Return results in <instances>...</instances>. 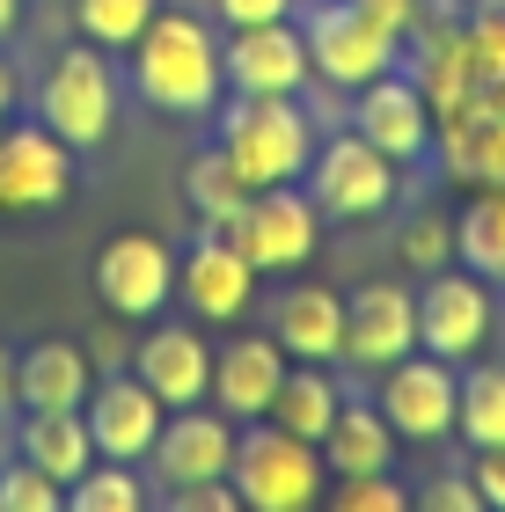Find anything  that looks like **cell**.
Instances as JSON below:
<instances>
[{
    "label": "cell",
    "mask_w": 505,
    "mask_h": 512,
    "mask_svg": "<svg viewBox=\"0 0 505 512\" xmlns=\"http://www.w3.org/2000/svg\"><path fill=\"white\" fill-rule=\"evenodd\" d=\"M176 293L198 322H235L257 293V264L227 242V227H205V235L176 256Z\"/></svg>",
    "instance_id": "e0dca14e"
},
{
    "label": "cell",
    "mask_w": 505,
    "mask_h": 512,
    "mask_svg": "<svg viewBox=\"0 0 505 512\" xmlns=\"http://www.w3.org/2000/svg\"><path fill=\"white\" fill-rule=\"evenodd\" d=\"M227 242H235L249 264L264 271H301L315 242H323V213H315V198L301 183H271V191H249L242 213L227 220Z\"/></svg>",
    "instance_id": "8992f818"
},
{
    "label": "cell",
    "mask_w": 505,
    "mask_h": 512,
    "mask_svg": "<svg viewBox=\"0 0 505 512\" xmlns=\"http://www.w3.org/2000/svg\"><path fill=\"white\" fill-rule=\"evenodd\" d=\"M425 512H484V498H476V483L469 476H432L425 491H418Z\"/></svg>",
    "instance_id": "8d00e7d4"
},
{
    "label": "cell",
    "mask_w": 505,
    "mask_h": 512,
    "mask_svg": "<svg viewBox=\"0 0 505 512\" xmlns=\"http://www.w3.org/2000/svg\"><path fill=\"white\" fill-rule=\"evenodd\" d=\"M8 118H15V66L0 59V125H8Z\"/></svg>",
    "instance_id": "f35d334b"
},
{
    "label": "cell",
    "mask_w": 505,
    "mask_h": 512,
    "mask_svg": "<svg viewBox=\"0 0 505 512\" xmlns=\"http://www.w3.org/2000/svg\"><path fill=\"white\" fill-rule=\"evenodd\" d=\"M37 125L59 132L74 154L103 147L110 125H118V74H110V52L103 44H66V52L52 59V74H44L37 88Z\"/></svg>",
    "instance_id": "277c9868"
},
{
    "label": "cell",
    "mask_w": 505,
    "mask_h": 512,
    "mask_svg": "<svg viewBox=\"0 0 505 512\" xmlns=\"http://www.w3.org/2000/svg\"><path fill=\"white\" fill-rule=\"evenodd\" d=\"M154 15H162V0H74V30L103 52H132Z\"/></svg>",
    "instance_id": "f1b7e54d"
},
{
    "label": "cell",
    "mask_w": 505,
    "mask_h": 512,
    "mask_svg": "<svg viewBox=\"0 0 505 512\" xmlns=\"http://www.w3.org/2000/svg\"><path fill=\"white\" fill-rule=\"evenodd\" d=\"M330 476H366V469H396V425L381 417V403H337L330 432L315 439Z\"/></svg>",
    "instance_id": "603a6c76"
},
{
    "label": "cell",
    "mask_w": 505,
    "mask_h": 512,
    "mask_svg": "<svg viewBox=\"0 0 505 512\" xmlns=\"http://www.w3.org/2000/svg\"><path fill=\"white\" fill-rule=\"evenodd\" d=\"M213 147L227 154L249 191H271V183H301L315 161V118L293 96H235L220 103V139Z\"/></svg>",
    "instance_id": "7a4b0ae2"
},
{
    "label": "cell",
    "mask_w": 505,
    "mask_h": 512,
    "mask_svg": "<svg viewBox=\"0 0 505 512\" xmlns=\"http://www.w3.org/2000/svg\"><path fill=\"white\" fill-rule=\"evenodd\" d=\"M301 37H308V66H315V81H330V88H366L374 74H388V66H403V37H388L374 30L352 0H315V8L301 15Z\"/></svg>",
    "instance_id": "52a82bcc"
},
{
    "label": "cell",
    "mask_w": 505,
    "mask_h": 512,
    "mask_svg": "<svg viewBox=\"0 0 505 512\" xmlns=\"http://www.w3.org/2000/svg\"><path fill=\"white\" fill-rule=\"evenodd\" d=\"M432 154H440V176L454 183H505V118H484V110H454L432 132Z\"/></svg>",
    "instance_id": "7402d4cb"
},
{
    "label": "cell",
    "mask_w": 505,
    "mask_h": 512,
    "mask_svg": "<svg viewBox=\"0 0 505 512\" xmlns=\"http://www.w3.org/2000/svg\"><path fill=\"white\" fill-rule=\"evenodd\" d=\"M169 505H176V512H242V498H235V483H227V476L183 483V491H169Z\"/></svg>",
    "instance_id": "d590c367"
},
{
    "label": "cell",
    "mask_w": 505,
    "mask_h": 512,
    "mask_svg": "<svg viewBox=\"0 0 505 512\" xmlns=\"http://www.w3.org/2000/svg\"><path fill=\"white\" fill-rule=\"evenodd\" d=\"M454 432H462L469 447H505V366H476V359H469Z\"/></svg>",
    "instance_id": "83f0119b"
},
{
    "label": "cell",
    "mask_w": 505,
    "mask_h": 512,
    "mask_svg": "<svg viewBox=\"0 0 505 512\" xmlns=\"http://www.w3.org/2000/svg\"><path fill=\"white\" fill-rule=\"evenodd\" d=\"M88 388H96V366L66 337H37L30 352L15 359V403L22 410H81Z\"/></svg>",
    "instance_id": "44dd1931"
},
{
    "label": "cell",
    "mask_w": 505,
    "mask_h": 512,
    "mask_svg": "<svg viewBox=\"0 0 505 512\" xmlns=\"http://www.w3.org/2000/svg\"><path fill=\"white\" fill-rule=\"evenodd\" d=\"M286 352H279V337H235V344H220L213 352V395L205 403H220L235 425H249V417H264L271 410V395H279V381H286Z\"/></svg>",
    "instance_id": "d6986e66"
},
{
    "label": "cell",
    "mask_w": 505,
    "mask_h": 512,
    "mask_svg": "<svg viewBox=\"0 0 505 512\" xmlns=\"http://www.w3.org/2000/svg\"><path fill=\"white\" fill-rule=\"evenodd\" d=\"M15 454L37 461L52 483H74L88 461H96V439H88V417H81V410H22Z\"/></svg>",
    "instance_id": "cb8c5ba5"
},
{
    "label": "cell",
    "mask_w": 505,
    "mask_h": 512,
    "mask_svg": "<svg viewBox=\"0 0 505 512\" xmlns=\"http://www.w3.org/2000/svg\"><path fill=\"white\" fill-rule=\"evenodd\" d=\"M271 337H279V352L301 359V366H337L344 359V293L315 286V278L286 286L279 308H271Z\"/></svg>",
    "instance_id": "ac0fdd59"
},
{
    "label": "cell",
    "mask_w": 505,
    "mask_h": 512,
    "mask_svg": "<svg viewBox=\"0 0 505 512\" xmlns=\"http://www.w3.org/2000/svg\"><path fill=\"white\" fill-rule=\"evenodd\" d=\"M66 505V483H52L37 469V461H8V469H0V512H59Z\"/></svg>",
    "instance_id": "4dcf8cb0"
},
{
    "label": "cell",
    "mask_w": 505,
    "mask_h": 512,
    "mask_svg": "<svg viewBox=\"0 0 505 512\" xmlns=\"http://www.w3.org/2000/svg\"><path fill=\"white\" fill-rule=\"evenodd\" d=\"M352 132L366 147H381L388 161H425L440 118H432L425 88L410 81L403 66H388V74H374L366 88H352Z\"/></svg>",
    "instance_id": "5bb4252c"
},
{
    "label": "cell",
    "mask_w": 505,
    "mask_h": 512,
    "mask_svg": "<svg viewBox=\"0 0 505 512\" xmlns=\"http://www.w3.org/2000/svg\"><path fill=\"white\" fill-rule=\"evenodd\" d=\"M491 315H498V300L469 264L462 271L454 264L425 271V286H418V352L447 359V366H469L491 337Z\"/></svg>",
    "instance_id": "ba28073f"
},
{
    "label": "cell",
    "mask_w": 505,
    "mask_h": 512,
    "mask_svg": "<svg viewBox=\"0 0 505 512\" xmlns=\"http://www.w3.org/2000/svg\"><path fill=\"white\" fill-rule=\"evenodd\" d=\"M403 264H410V271H440V264H454V220H440V213L410 220V235H403Z\"/></svg>",
    "instance_id": "d6a6232c"
},
{
    "label": "cell",
    "mask_w": 505,
    "mask_h": 512,
    "mask_svg": "<svg viewBox=\"0 0 505 512\" xmlns=\"http://www.w3.org/2000/svg\"><path fill=\"white\" fill-rule=\"evenodd\" d=\"M125 59H132V96L147 110H162V118H213L220 96H227L220 37L191 8H162Z\"/></svg>",
    "instance_id": "6da1fadb"
},
{
    "label": "cell",
    "mask_w": 505,
    "mask_h": 512,
    "mask_svg": "<svg viewBox=\"0 0 505 512\" xmlns=\"http://www.w3.org/2000/svg\"><path fill=\"white\" fill-rule=\"evenodd\" d=\"M81 417H88V439H96L103 461H147V447L162 439L169 403H162L140 374H103L96 388H88Z\"/></svg>",
    "instance_id": "2e32d148"
},
{
    "label": "cell",
    "mask_w": 505,
    "mask_h": 512,
    "mask_svg": "<svg viewBox=\"0 0 505 512\" xmlns=\"http://www.w3.org/2000/svg\"><path fill=\"white\" fill-rule=\"evenodd\" d=\"M454 256L476 271V278H505V183H484L462 220H454Z\"/></svg>",
    "instance_id": "484cf974"
},
{
    "label": "cell",
    "mask_w": 505,
    "mask_h": 512,
    "mask_svg": "<svg viewBox=\"0 0 505 512\" xmlns=\"http://www.w3.org/2000/svg\"><path fill=\"white\" fill-rule=\"evenodd\" d=\"M220 30H249V22H286L301 15V0H213Z\"/></svg>",
    "instance_id": "836d02e7"
},
{
    "label": "cell",
    "mask_w": 505,
    "mask_h": 512,
    "mask_svg": "<svg viewBox=\"0 0 505 512\" xmlns=\"http://www.w3.org/2000/svg\"><path fill=\"white\" fill-rule=\"evenodd\" d=\"M132 374L162 395L169 410L205 403V395H213V344H205L198 330H183V322H162L154 337H140V352H132Z\"/></svg>",
    "instance_id": "ffe728a7"
},
{
    "label": "cell",
    "mask_w": 505,
    "mask_h": 512,
    "mask_svg": "<svg viewBox=\"0 0 505 512\" xmlns=\"http://www.w3.org/2000/svg\"><path fill=\"white\" fill-rule=\"evenodd\" d=\"M410 491L396 483V469H366V476H337V512H403Z\"/></svg>",
    "instance_id": "1f68e13d"
},
{
    "label": "cell",
    "mask_w": 505,
    "mask_h": 512,
    "mask_svg": "<svg viewBox=\"0 0 505 512\" xmlns=\"http://www.w3.org/2000/svg\"><path fill=\"white\" fill-rule=\"evenodd\" d=\"M235 498L249 512H308L315 498L330 491V469H323V447L315 439H293L279 432L271 417H249V432H235Z\"/></svg>",
    "instance_id": "3957f363"
},
{
    "label": "cell",
    "mask_w": 505,
    "mask_h": 512,
    "mask_svg": "<svg viewBox=\"0 0 505 512\" xmlns=\"http://www.w3.org/2000/svg\"><path fill=\"white\" fill-rule=\"evenodd\" d=\"M8 403H15V352L0 344V410H8Z\"/></svg>",
    "instance_id": "ab89813d"
},
{
    "label": "cell",
    "mask_w": 505,
    "mask_h": 512,
    "mask_svg": "<svg viewBox=\"0 0 505 512\" xmlns=\"http://www.w3.org/2000/svg\"><path fill=\"white\" fill-rule=\"evenodd\" d=\"M469 483H476V498H484V512H505V447H476Z\"/></svg>",
    "instance_id": "e575fe53"
},
{
    "label": "cell",
    "mask_w": 505,
    "mask_h": 512,
    "mask_svg": "<svg viewBox=\"0 0 505 512\" xmlns=\"http://www.w3.org/2000/svg\"><path fill=\"white\" fill-rule=\"evenodd\" d=\"M352 8L374 22V30H388V37H410L418 15H425V0H352Z\"/></svg>",
    "instance_id": "74e56055"
},
{
    "label": "cell",
    "mask_w": 505,
    "mask_h": 512,
    "mask_svg": "<svg viewBox=\"0 0 505 512\" xmlns=\"http://www.w3.org/2000/svg\"><path fill=\"white\" fill-rule=\"evenodd\" d=\"M74 191V147L44 125H0V213L30 220Z\"/></svg>",
    "instance_id": "7c38bea8"
},
{
    "label": "cell",
    "mask_w": 505,
    "mask_h": 512,
    "mask_svg": "<svg viewBox=\"0 0 505 512\" xmlns=\"http://www.w3.org/2000/svg\"><path fill=\"white\" fill-rule=\"evenodd\" d=\"M381 417L396 425V439H418V447H440L462 417V374L432 352H410L396 366H381V388H374Z\"/></svg>",
    "instance_id": "30bf717a"
},
{
    "label": "cell",
    "mask_w": 505,
    "mask_h": 512,
    "mask_svg": "<svg viewBox=\"0 0 505 512\" xmlns=\"http://www.w3.org/2000/svg\"><path fill=\"white\" fill-rule=\"evenodd\" d=\"M15 22H22V0H0V37H15Z\"/></svg>",
    "instance_id": "60d3db41"
},
{
    "label": "cell",
    "mask_w": 505,
    "mask_h": 512,
    "mask_svg": "<svg viewBox=\"0 0 505 512\" xmlns=\"http://www.w3.org/2000/svg\"><path fill=\"white\" fill-rule=\"evenodd\" d=\"M66 505L74 512H140L147 505V476H140V461H88V469L66 483Z\"/></svg>",
    "instance_id": "4316f807"
},
{
    "label": "cell",
    "mask_w": 505,
    "mask_h": 512,
    "mask_svg": "<svg viewBox=\"0 0 505 512\" xmlns=\"http://www.w3.org/2000/svg\"><path fill=\"white\" fill-rule=\"evenodd\" d=\"M235 417L227 410H205V403H183L162 417V439L147 447L140 469H154V483L162 491H183V483H213L235 469Z\"/></svg>",
    "instance_id": "4fadbf2b"
},
{
    "label": "cell",
    "mask_w": 505,
    "mask_h": 512,
    "mask_svg": "<svg viewBox=\"0 0 505 512\" xmlns=\"http://www.w3.org/2000/svg\"><path fill=\"white\" fill-rule=\"evenodd\" d=\"M183 198H191V213H198L205 227H227V220L242 213L249 183L227 169V154H220V147H205V154L191 161V183H183Z\"/></svg>",
    "instance_id": "f546056e"
},
{
    "label": "cell",
    "mask_w": 505,
    "mask_h": 512,
    "mask_svg": "<svg viewBox=\"0 0 505 512\" xmlns=\"http://www.w3.org/2000/svg\"><path fill=\"white\" fill-rule=\"evenodd\" d=\"M220 66H227V96H301V88L315 81V66H308V37H301V15L227 30Z\"/></svg>",
    "instance_id": "8fae6325"
},
{
    "label": "cell",
    "mask_w": 505,
    "mask_h": 512,
    "mask_svg": "<svg viewBox=\"0 0 505 512\" xmlns=\"http://www.w3.org/2000/svg\"><path fill=\"white\" fill-rule=\"evenodd\" d=\"M337 403H344V395H337V381H330V366H301V359H293L264 417H271L279 432H293V439H323L330 417H337Z\"/></svg>",
    "instance_id": "d4e9b609"
},
{
    "label": "cell",
    "mask_w": 505,
    "mask_h": 512,
    "mask_svg": "<svg viewBox=\"0 0 505 512\" xmlns=\"http://www.w3.org/2000/svg\"><path fill=\"white\" fill-rule=\"evenodd\" d=\"M301 191L315 198L323 220H374L403 191V161H388L381 147H366L359 132H337V139H315V161H308Z\"/></svg>",
    "instance_id": "5b68a950"
},
{
    "label": "cell",
    "mask_w": 505,
    "mask_h": 512,
    "mask_svg": "<svg viewBox=\"0 0 505 512\" xmlns=\"http://www.w3.org/2000/svg\"><path fill=\"white\" fill-rule=\"evenodd\" d=\"M418 352V293L403 278H374V286L344 293V359L381 374Z\"/></svg>",
    "instance_id": "9a60e30c"
},
{
    "label": "cell",
    "mask_w": 505,
    "mask_h": 512,
    "mask_svg": "<svg viewBox=\"0 0 505 512\" xmlns=\"http://www.w3.org/2000/svg\"><path fill=\"white\" fill-rule=\"evenodd\" d=\"M88 286H96V300H103L110 315L147 322V315H162L169 300H176V249L162 235H147V227L110 235L96 249V264H88Z\"/></svg>",
    "instance_id": "9c48e42d"
}]
</instances>
